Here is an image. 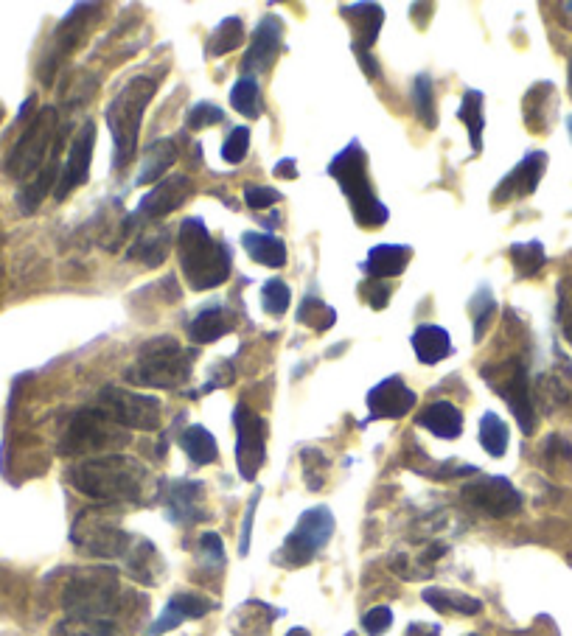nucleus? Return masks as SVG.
Segmentation results:
<instances>
[{"mask_svg":"<svg viewBox=\"0 0 572 636\" xmlns=\"http://www.w3.org/2000/svg\"><path fill=\"white\" fill-rule=\"evenodd\" d=\"M71 541L79 550L96 558H118V555H127L132 547V536L127 530H121L118 524L96 510L79 513V519L73 522Z\"/></svg>","mask_w":572,"mask_h":636,"instance_id":"f8f14e48","label":"nucleus"},{"mask_svg":"<svg viewBox=\"0 0 572 636\" xmlns=\"http://www.w3.org/2000/svg\"><path fill=\"white\" fill-rule=\"evenodd\" d=\"M230 104H233L236 113L256 121L261 115V85H258L256 76H239V82L230 90Z\"/></svg>","mask_w":572,"mask_h":636,"instance_id":"c9c22d12","label":"nucleus"},{"mask_svg":"<svg viewBox=\"0 0 572 636\" xmlns=\"http://www.w3.org/2000/svg\"><path fill=\"white\" fill-rule=\"evenodd\" d=\"M345 17L354 23V54L362 62V68L368 71V76H379V65L371 62V48L379 40V29L385 23V12L376 3H354V6H343Z\"/></svg>","mask_w":572,"mask_h":636,"instance_id":"dca6fc26","label":"nucleus"},{"mask_svg":"<svg viewBox=\"0 0 572 636\" xmlns=\"http://www.w3.org/2000/svg\"><path fill=\"white\" fill-rule=\"evenodd\" d=\"M222 121H225V113L216 104H211V101H197L186 115V127L194 129V132L197 129L214 127V124H222Z\"/></svg>","mask_w":572,"mask_h":636,"instance_id":"49530a36","label":"nucleus"},{"mask_svg":"<svg viewBox=\"0 0 572 636\" xmlns=\"http://www.w3.org/2000/svg\"><path fill=\"white\" fill-rule=\"evenodd\" d=\"M480 446L491 457H502L508 452V424L502 421L497 412H486L480 418Z\"/></svg>","mask_w":572,"mask_h":636,"instance_id":"4c0bfd02","label":"nucleus"},{"mask_svg":"<svg viewBox=\"0 0 572 636\" xmlns=\"http://www.w3.org/2000/svg\"><path fill=\"white\" fill-rule=\"evenodd\" d=\"M158 93V79L155 76H135L113 96V101L104 110V121L113 135V169H124L135 157L138 138H141L143 113L149 101Z\"/></svg>","mask_w":572,"mask_h":636,"instance_id":"7ed1b4c3","label":"nucleus"},{"mask_svg":"<svg viewBox=\"0 0 572 636\" xmlns=\"http://www.w3.org/2000/svg\"><path fill=\"white\" fill-rule=\"evenodd\" d=\"M244 43V23L242 17H225L211 34L205 57H225L230 51H236Z\"/></svg>","mask_w":572,"mask_h":636,"instance_id":"f704fd0d","label":"nucleus"},{"mask_svg":"<svg viewBox=\"0 0 572 636\" xmlns=\"http://www.w3.org/2000/svg\"><path fill=\"white\" fill-rule=\"evenodd\" d=\"M298 320H301L303 326L309 323L315 331H326V328L334 326L337 311L326 306L323 300H317V297H306L301 303V309H298Z\"/></svg>","mask_w":572,"mask_h":636,"instance_id":"37998d69","label":"nucleus"},{"mask_svg":"<svg viewBox=\"0 0 572 636\" xmlns=\"http://www.w3.org/2000/svg\"><path fill=\"white\" fill-rule=\"evenodd\" d=\"M51 636H118V628H115L110 620H62L54 628Z\"/></svg>","mask_w":572,"mask_h":636,"instance_id":"a19ab883","label":"nucleus"},{"mask_svg":"<svg viewBox=\"0 0 572 636\" xmlns=\"http://www.w3.org/2000/svg\"><path fill=\"white\" fill-rule=\"evenodd\" d=\"M247 152H250V127H236L222 143V160L236 166L247 157Z\"/></svg>","mask_w":572,"mask_h":636,"instance_id":"a18cd8bd","label":"nucleus"},{"mask_svg":"<svg viewBox=\"0 0 572 636\" xmlns=\"http://www.w3.org/2000/svg\"><path fill=\"white\" fill-rule=\"evenodd\" d=\"M152 561H158V550L149 544V541H138L132 544L127 552V564H129V575L141 583H155L158 575L152 572Z\"/></svg>","mask_w":572,"mask_h":636,"instance_id":"58836bf2","label":"nucleus"},{"mask_svg":"<svg viewBox=\"0 0 572 636\" xmlns=\"http://www.w3.org/2000/svg\"><path fill=\"white\" fill-rule=\"evenodd\" d=\"M415 401H418V396L404 384V379L390 376V379L379 382L368 393L371 421H396V418H404L415 407Z\"/></svg>","mask_w":572,"mask_h":636,"instance_id":"6ab92c4d","label":"nucleus"},{"mask_svg":"<svg viewBox=\"0 0 572 636\" xmlns=\"http://www.w3.org/2000/svg\"><path fill=\"white\" fill-rule=\"evenodd\" d=\"M331 536H334V513L323 505L309 508L298 519L295 530L286 536L284 547L275 555V564L289 566V569L306 566L309 561H315L317 552L329 544Z\"/></svg>","mask_w":572,"mask_h":636,"instance_id":"9d476101","label":"nucleus"},{"mask_svg":"<svg viewBox=\"0 0 572 636\" xmlns=\"http://www.w3.org/2000/svg\"><path fill=\"white\" fill-rule=\"evenodd\" d=\"M413 104H415V115H418V121H421L424 127L427 129L438 127V110H435V96H432V79H429L427 73L415 76Z\"/></svg>","mask_w":572,"mask_h":636,"instance_id":"ea45409f","label":"nucleus"},{"mask_svg":"<svg viewBox=\"0 0 572 636\" xmlns=\"http://www.w3.org/2000/svg\"><path fill=\"white\" fill-rule=\"evenodd\" d=\"M418 426L429 429L435 438L455 440L463 432V412L452 401H432L418 415Z\"/></svg>","mask_w":572,"mask_h":636,"instance_id":"b1692460","label":"nucleus"},{"mask_svg":"<svg viewBox=\"0 0 572 636\" xmlns=\"http://www.w3.org/2000/svg\"><path fill=\"white\" fill-rule=\"evenodd\" d=\"M59 174H62V169H59V146H57V149H54V155H51V160H48L43 169H40V174L23 185V191L17 194V205H20V211L23 213L37 211V208H40V202L45 199V194H51V188H57Z\"/></svg>","mask_w":572,"mask_h":636,"instance_id":"a878e982","label":"nucleus"},{"mask_svg":"<svg viewBox=\"0 0 572 636\" xmlns=\"http://www.w3.org/2000/svg\"><path fill=\"white\" fill-rule=\"evenodd\" d=\"M544 169H547V155L544 152H530L514 166V171L494 188V205H505L511 199L530 197L539 183H542Z\"/></svg>","mask_w":572,"mask_h":636,"instance_id":"aec40b11","label":"nucleus"},{"mask_svg":"<svg viewBox=\"0 0 572 636\" xmlns=\"http://www.w3.org/2000/svg\"><path fill=\"white\" fill-rule=\"evenodd\" d=\"M99 410L124 429L155 432L160 426L163 404L155 396H141V393L121 390V387H104L99 393Z\"/></svg>","mask_w":572,"mask_h":636,"instance_id":"9b49d317","label":"nucleus"},{"mask_svg":"<svg viewBox=\"0 0 572 636\" xmlns=\"http://www.w3.org/2000/svg\"><path fill=\"white\" fill-rule=\"evenodd\" d=\"M410 342H413V351L421 365H438V362H444L446 356H452V351H455L449 331L441 326H432V323H424V326L415 328Z\"/></svg>","mask_w":572,"mask_h":636,"instance_id":"5701e85b","label":"nucleus"},{"mask_svg":"<svg viewBox=\"0 0 572 636\" xmlns=\"http://www.w3.org/2000/svg\"><path fill=\"white\" fill-rule=\"evenodd\" d=\"M424 603L435 608V611H449V614H480L483 611V603L472 597V594L452 592V589H424Z\"/></svg>","mask_w":572,"mask_h":636,"instance_id":"72a5a7b5","label":"nucleus"},{"mask_svg":"<svg viewBox=\"0 0 572 636\" xmlns=\"http://www.w3.org/2000/svg\"><path fill=\"white\" fill-rule=\"evenodd\" d=\"M177 141L174 138H160L149 146V152L143 157L141 163V174H138V185H149V183H160L163 174L172 169L174 160H177Z\"/></svg>","mask_w":572,"mask_h":636,"instance_id":"cd10ccee","label":"nucleus"},{"mask_svg":"<svg viewBox=\"0 0 572 636\" xmlns=\"http://www.w3.org/2000/svg\"><path fill=\"white\" fill-rule=\"evenodd\" d=\"M244 202L253 211H264V208H272L275 202H281V191L270 188V185H247L244 188Z\"/></svg>","mask_w":572,"mask_h":636,"instance_id":"8fccbe9b","label":"nucleus"},{"mask_svg":"<svg viewBox=\"0 0 572 636\" xmlns=\"http://www.w3.org/2000/svg\"><path fill=\"white\" fill-rule=\"evenodd\" d=\"M289 286H286L281 278H272V281L264 283L261 289V309L267 311L270 317H284L286 309H289Z\"/></svg>","mask_w":572,"mask_h":636,"instance_id":"c03bdc74","label":"nucleus"},{"mask_svg":"<svg viewBox=\"0 0 572 636\" xmlns=\"http://www.w3.org/2000/svg\"><path fill=\"white\" fill-rule=\"evenodd\" d=\"M480 376H483V382L488 387H494L505 398V404L514 412L519 429L525 435H533L536 432V410H533V396H530V379L525 362L522 359L494 362V365H486Z\"/></svg>","mask_w":572,"mask_h":636,"instance_id":"1a4fd4ad","label":"nucleus"},{"mask_svg":"<svg viewBox=\"0 0 572 636\" xmlns=\"http://www.w3.org/2000/svg\"><path fill=\"white\" fill-rule=\"evenodd\" d=\"M200 550L205 552V558L211 564H225V547H222V538L216 536V533H205L200 538Z\"/></svg>","mask_w":572,"mask_h":636,"instance_id":"864d4df0","label":"nucleus"},{"mask_svg":"<svg viewBox=\"0 0 572 636\" xmlns=\"http://www.w3.org/2000/svg\"><path fill=\"white\" fill-rule=\"evenodd\" d=\"M177 258H180V269L194 292L222 286L233 269L230 250L208 233L200 216H188L177 230Z\"/></svg>","mask_w":572,"mask_h":636,"instance_id":"f03ea898","label":"nucleus"},{"mask_svg":"<svg viewBox=\"0 0 572 636\" xmlns=\"http://www.w3.org/2000/svg\"><path fill=\"white\" fill-rule=\"evenodd\" d=\"M511 264L516 269V278H533L547 264L542 241H525L511 247Z\"/></svg>","mask_w":572,"mask_h":636,"instance_id":"e433bc0d","label":"nucleus"},{"mask_svg":"<svg viewBox=\"0 0 572 636\" xmlns=\"http://www.w3.org/2000/svg\"><path fill=\"white\" fill-rule=\"evenodd\" d=\"M54 138H57V110L45 107L31 118L26 132L20 135V141L9 149V155L3 160V171L23 185L34 180L57 149Z\"/></svg>","mask_w":572,"mask_h":636,"instance_id":"0eeeda50","label":"nucleus"},{"mask_svg":"<svg viewBox=\"0 0 572 636\" xmlns=\"http://www.w3.org/2000/svg\"><path fill=\"white\" fill-rule=\"evenodd\" d=\"M202 502V482H172L169 488V516L174 522H194L200 516Z\"/></svg>","mask_w":572,"mask_h":636,"instance_id":"c756f323","label":"nucleus"},{"mask_svg":"<svg viewBox=\"0 0 572 636\" xmlns=\"http://www.w3.org/2000/svg\"><path fill=\"white\" fill-rule=\"evenodd\" d=\"M387 300H390V286H385L382 281H373V292L368 295V303H371V309H385Z\"/></svg>","mask_w":572,"mask_h":636,"instance_id":"5fc2aeb1","label":"nucleus"},{"mask_svg":"<svg viewBox=\"0 0 572 636\" xmlns=\"http://www.w3.org/2000/svg\"><path fill=\"white\" fill-rule=\"evenodd\" d=\"M472 636H477V634H472Z\"/></svg>","mask_w":572,"mask_h":636,"instance_id":"e2e57ef3","label":"nucleus"},{"mask_svg":"<svg viewBox=\"0 0 572 636\" xmlns=\"http://www.w3.org/2000/svg\"><path fill=\"white\" fill-rule=\"evenodd\" d=\"M93 9H99V6H93V3H87V6H76L71 15L62 20V26H59V31L54 34V48H51V54H48V59H45L48 65H57L59 59L65 57L73 45L79 43V37H82V31H85L87 12H93Z\"/></svg>","mask_w":572,"mask_h":636,"instance_id":"c85d7f7f","label":"nucleus"},{"mask_svg":"<svg viewBox=\"0 0 572 636\" xmlns=\"http://www.w3.org/2000/svg\"><path fill=\"white\" fill-rule=\"evenodd\" d=\"M200 356L197 348H180L174 337H158L146 342L138 359L124 373V379L135 387L152 390H177L191 379V365Z\"/></svg>","mask_w":572,"mask_h":636,"instance_id":"20e7f679","label":"nucleus"},{"mask_svg":"<svg viewBox=\"0 0 572 636\" xmlns=\"http://www.w3.org/2000/svg\"><path fill=\"white\" fill-rule=\"evenodd\" d=\"M281 48H284V20L278 15H264L242 59V76H258L270 71Z\"/></svg>","mask_w":572,"mask_h":636,"instance_id":"2eb2a0df","label":"nucleus"},{"mask_svg":"<svg viewBox=\"0 0 572 636\" xmlns=\"http://www.w3.org/2000/svg\"><path fill=\"white\" fill-rule=\"evenodd\" d=\"M303 466H306V482L312 491H320L323 488V480H326V471H329V460L323 457V452L317 449H306L303 452Z\"/></svg>","mask_w":572,"mask_h":636,"instance_id":"de8ad7c7","label":"nucleus"},{"mask_svg":"<svg viewBox=\"0 0 572 636\" xmlns=\"http://www.w3.org/2000/svg\"><path fill=\"white\" fill-rule=\"evenodd\" d=\"M129 443V429L118 426L113 418H107L99 407H87L76 412L65 435L59 440V454L65 457H104L115 454Z\"/></svg>","mask_w":572,"mask_h":636,"instance_id":"423d86ee","label":"nucleus"},{"mask_svg":"<svg viewBox=\"0 0 572 636\" xmlns=\"http://www.w3.org/2000/svg\"><path fill=\"white\" fill-rule=\"evenodd\" d=\"M121 589L113 569H90L73 578L62 592V608L73 620H107L118 611Z\"/></svg>","mask_w":572,"mask_h":636,"instance_id":"6e6552de","label":"nucleus"},{"mask_svg":"<svg viewBox=\"0 0 572 636\" xmlns=\"http://www.w3.org/2000/svg\"><path fill=\"white\" fill-rule=\"evenodd\" d=\"M174 247V233L169 227H158L152 233H143L127 250L129 261H141L146 267H160Z\"/></svg>","mask_w":572,"mask_h":636,"instance_id":"393cba45","label":"nucleus"},{"mask_svg":"<svg viewBox=\"0 0 572 636\" xmlns=\"http://www.w3.org/2000/svg\"><path fill=\"white\" fill-rule=\"evenodd\" d=\"M567 79H570V96H572V57H570V68H567Z\"/></svg>","mask_w":572,"mask_h":636,"instance_id":"bf43d9fd","label":"nucleus"},{"mask_svg":"<svg viewBox=\"0 0 572 636\" xmlns=\"http://www.w3.org/2000/svg\"><path fill=\"white\" fill-rule=\"evenodd\" d=\"M275 177H289V180H295V177H298L295 160H292V157H289V160H281V163L275 166Z\"/></svg>","mask_w":572,"mask_h":636,"instance_id":"6e6d98bb","label":"nucleus"},{"mask_svg":"<svg viewBox=\"0 0 572 636\" xmlns=\"http://www.w3.org/2000/svg\"><path fill=\"white\" fill-rule=\"evenodd\" d=\"M345 636H357V634H345Z\"/></svg>","mask_w":572,"mask_h":636,"instance_id":"680f3d73","label":"nucleus"},{"mask_svg":"<svg viewBox=\"0 0 572 636\" xmlns=\"http://www.w3.org/2000/svg\"><path fill=\"white\" fill-rule=\"evenodd\" d=\"M68 482L79 494L104 505H141L149 491V471L127 454L87 457L68 468Z\"/></svg>","mask_w":572,"mask_h":636,"instance_id":"f257e3e1","label":"nucleus"},{"mask_svg":"<svg viewBox=\"0 0 572 636\" xmlns=\"http://www.w3.org/2000/svg\"><path fill=\"white\" fill-rule=\"evenodd\" d=\"M329 177L337 180L340 191L348 199L354 219L362 227H385L387 225V211L385 205L376 197V188L371 183L368 174V155L362 149V143L351 141L345 146L340 155L329 163Z\"/></svg>","mask_w":572,"mask_h":636,"instance_id":"39448f33","label":"nucleus"},{"mask_svg":"<svg viewBox=\"0 0 572 636\" xmlns=\"http://www.w3.org/2000/svg\"><path fill=\"white\" fill-rule=\"evenodd\" d=\"M469 314L474 320V342H480L486 337V328L491 323V317H494V295H491L488 286H480L474 292V297L469 300Z\"/></svg>","mask_w":572,"mask_h":636,"instance_id":"79ce46f5","label":"nucleus"},{"mask_svg":"<svg viewBox=\"0 0 572 636\" xmlns=\"http://www.w3.org/2000/svg\"><path fill=\"white\" fill-rule=\"evenodd\" d=\"M393 625V611L387 606H373L371 611H365L362 617V628L371 636H382Z\"/></svg>","mask_w":572,"mask_h":636,"instance_id":"3c124183","label":"nucleus"},{"mask_svg":"<svg viewBox=\"0 0 572 636\" xmlns=\"http://www.w3.org/2000/svg\"><path fill=\"white\" fill-rule=\"evenodd\" d=\"M407 636H438V625H424V622L418 625L415 622V625L407 628Z\"/></svg>","mask_w":572,"mask_h":636,"instance_id":"4d7b16f0","label":"nucleus"},{"mask_svg":"<svg viewBox=\"0 0 572 636\" xmlns=\"http://www.w3.org/2000/svg\"><path fill=\"white\" fill-rule=\"evenodd\" d=\"M194 194V180L188 174H172L163 177L158 185H152V191L138 202V211L132 216H143V219H163L177 208H183L188 197Z\"/></svg>","mask_w":572,"mask_h":636,"instance_id":"f3484780","label":"nucleus"},{"mask_svg":"<svg viewBox=\"0 0 572 636\" xmlns=\"http://www.w3.org/2000/svg\"><path fill=\"white\" fill-rule=\"evenodd\" d=\"M93 149H96V127L93 121H87L85 127L76 132L71 149H68V163L62 166L59 183L54 188L57 199H65L73 188L87 183L90 177V163H93Z\"/></svg>","mask_w":572,"mask_h":636,"instance_id":"a211bd4d","label":"nucleus"},{"mask_svg":"<svg viewBox=\"0 0 572 636\" xmlns=\"http://www.w3.org/2000/svg\"><path fill=\"white\" fill-rule=\"evenodd\" d=\"M258 496H261V491H256V494L250 496V502H247V513H244L242 538H239V552H242V555H247V552H250V533H253V516H256Z\"/></svg>","mask_w":572,"mask_h":636,"instance_id":"603ef678","label":"nucleus"},{"mask_svg":"<svg viewBox=\"0 0 572 636\" xmlns=\"http://www.w3.org/2000/svg\"><path fill=\"white\" fill-rule=\"evenodd\" d=\"M458 118L469 129L472 138V152L480 155L483 152V129H486V115H483V93L480 90H466L463 101H460Z\"/></svg>","mask_w":572,"mask_h":636,"instance_id":"473e14b6","label":"nucleus"},{"mask_svg":"<svg viewBox=\"0 0 572 636\" xmlns=\"http://www.w3.org/2000/svg\"><path fill=\"white\" fill-rule=\"evenodd\" d=\"M286 636H309V631H306V628H292Z\"/></svg>","mask_w":572,"mask_h":636,"instance_id":"13d9d810","label":"nucleus"},{"mask_svg":"<svg viewBox=\"0 0 572 636\" xmlns=\"http://www.w3.org/2000/svg\"><path fill=\"white\" fill-rule=\"evenodd\" d=\"M567 129H570V135H572V115H570V118H567Z\"/></svg>","mask_w":572,"mask_h":636,"instance_id":"052dcab7","label":"nucleus"},{"mask_svg":"<svg viewBox=\"0 0 572 636\" xmlns=\"http://www.w3.org/2000/svg\"><path fill=\"white\" fill-rule=\"evenodd\" d=\"M242 247L244 253L250 255L256 264L270 269H281L286 264V244L272 233H253L247 230L242 233Z\"/></svg>","mask_w":572,"mask_h":636,"instance_id":"bb28decb","label":"nucleus"},{"mask_svg":"<svg viewBox=\"0 0 572 636\" xmlns=\"http://www.w3.org/2000/svg\"><path fill=\"white\" fill-rule=\"evenodd\" d=\"M180 446H183V452L188 454V460H191L194 466H211V463H216V457H219L214 435L200 424L183 429Z\"/></svg>","mask_w":572,"mask_h":636,"instance_id":"2f4dec72","label":"nucleus"},{"mask_svg":"<svg viewBox=\"0 0 572 636\" xmlns=\"http://www.w3.org/2000/svg\"><path fill=\"white\" fill-rule=\"evenodd\" d=\"M463 499L491 519H508L522 510V494L505 477H480L463 485Z\"/></svg>","mask_w":572,"mask_h":636,"instance_id":"4468645a","label":"nucleus"},{"mask_svg":"<svg viewBox=\"0 0 572 636\" xmlns=\"http://www.w3.org/2000/svg\"><path fill=\"white\" fill-rule=\"evenodd\" d=\"M558 323L572 345V278H564L558 283Z\"/></svg>","mask_w":572,"mask_h":636,"instance_id":"09e8293b","label":"nucleus"},{"mask_svg":"<svg viewBox=\"0 0 572 636\" xmlns=\"http://www.w3.org/2000/svg\"><path fill=\"white\" fill-rule=\"evenodd\" d=\"M410 258H413V247H407V244H376L362 269L373 281H385V278L401 275L410 264Z\"/></svg>","mask_w":572,"mask_h":636,"instance_id":"4be33fe9","label":"nucleus"},{"mask_svg":"<svg viewBox=\"0 0 572 636\" xmlns=\"http://www.w3.org/2000/svg\"><path fill=\"white\" fill-rule=\"evenodd\" d=\"M233 424H236V466H239L242 480L253 482L258 468L267 460V424L247 404L236 407Z\"/></svg>","mask_w":572,"mask_h":636,"instance_id":"ddd939ff","label":"nucleus"},{"mask_svg":"<svg viewBox=\"0 0 572 636\" xmlns=\"http://www.w3.org/2000/svg\"><path fill=\"white\" fill-rule=\"evenodd\" d=\"M230 331V317L228 311L219 309V306H211V309L200 311L191 326H188V337L194 345H208V342H216L219 337H225Z\"/></svg>","mask_w":572,"mask_h":636,"instance_id":"7c9ffc66","label":"nucleus"},{"mask_svg":"<svg viewBox=\"0 0 572 636\" xmlns=\"http://www.w3.org/2000/svg\"><path fill=\"white\" fill-rule=\"evenodd\" d=\"M214 608L211 600H205L200 594L180 592L174 594L172 600L166 603V608L160 611V617L149 625V636H163L166 631H172L177 625H183L186 620H200L208 611Z\"/></svg>","mask_w":572,"mask_h":636,"instance_id":"412c9836","label":"nucleus"}]
</instances>
